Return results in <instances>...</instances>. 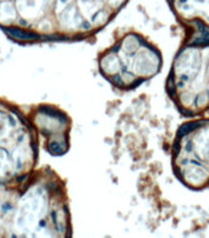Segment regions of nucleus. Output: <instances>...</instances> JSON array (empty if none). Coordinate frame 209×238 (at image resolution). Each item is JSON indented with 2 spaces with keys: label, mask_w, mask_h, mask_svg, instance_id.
<instances>
[{
  "label": "nucleus",
  "mask_w": 209,
  "mask_h": 238,
  "mask_svg": "<svg viewBox=\"0 0 209 238\" xmlns=\"http://www.w3.org/2000/svg\"><path fill=\"white\" fill-rule=\"evenodd\" d=\"M5 32H6L7 34H10L11 37L17 38V39H24V41H32V39L39 38V35L36 34V33L26 32V31L19 30V28H7V30H5Z\"/></svg>",
  "instance_id": "f257e3e1"
},
{
  "label": "nucleus",
  "mask_w": 209,
  "mask_h": 238,
  "mask_svg": "<svg viewBox=\"0 0 209 238\" xmlns=\"http://www.w3.org/2000/svg\"><path fill=\"white\" fill-rule=\"evenodd\" d=\"M49 150L53 153V154H55V155H60V154H62V153L65 152V147H61L59 143L51 142V143L49 144Z\"/></svg>",
  "instance_id": "f03ea898"
}]
</instances>
